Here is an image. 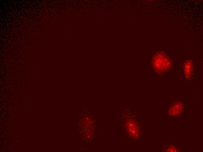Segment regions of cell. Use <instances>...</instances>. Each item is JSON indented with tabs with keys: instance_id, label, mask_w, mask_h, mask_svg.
I'll use <instances>...</instances> for the list:
<instances>
[{
	"instance_id": "cell-1",
	"label": "cell",
	"mask_w": 203,
	"mask_h": 152,
	"mask_svg": "<svg viewBox=\"0 0 203 152\" xmlns=\"http://www.w3.org/2000/svg\"><path fill=\"white\" fill-rule=\"evenodd\" d=\"M182 109V106L180 104L179 105L178 104H175L170 109L169 114L174 116L177 115L181 113Z\"/></svg>"
}]
</instances>
